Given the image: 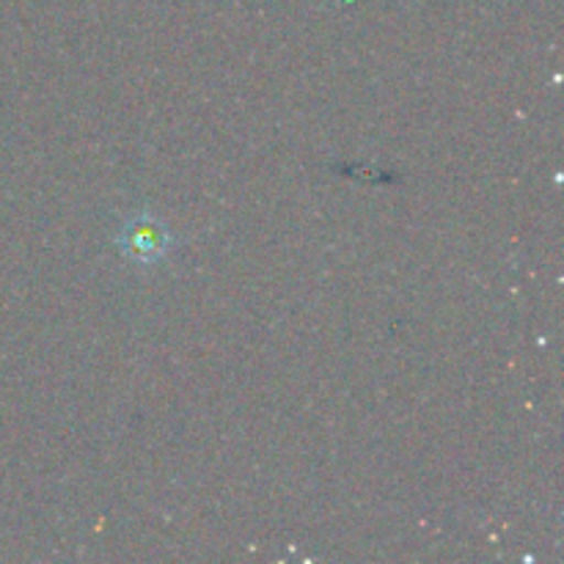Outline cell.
<instances>
[{
  "mask_svg": "<svg viewBox=\"0 0 564 564\" xmlns=\"http://www.w3.org/2000/svg\"><path fill=\"white\" fill-rule=\"evenodd\" d=\"M116 242H119V251L124 253L130 262L147 264V268L149 264L163 262L171 253V248H174V237H171L169 229H165L160 220H154L152 215H135V218L127 220V224L121 226Z\"/></svg>",
  "mask_w": 564,
  "mask_h": 564,
  "instance_id": "1",
  "label": "cell"
}]
</instances>
